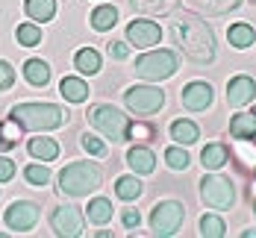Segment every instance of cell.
Listing matches in <instances>:
<instances>
[{
    "instance_id": "obj_27",
    "label": "cell",
    "mask_w": 256,
    "mask_h": 238,
    "mask_svg": "<svg viewBox=\"0 0 256 238\" xmlns=\"http://www.w3.org/2000/svg\"><path fill=\"white\" fill-rule=\"evenodd\" d=\"M88 24H92L94 32H109L112 26L118 24V9H115V6H109V3L94 6V9H92V15H88Z\"/></svg>"
},
{
    "instance_id": "obj_15",
    "label": "cell",
    "mask_w": 256,
    "mask_h": 238,
    "mask_svg": "<svg viewBox=\"0 0 256 238\" xmlns=\"http://www.w3.org/2000/svg\"><path fill=\"white\" fill-rule=\"evenodd\" d=\"M188 12L194 15H204V18H221V15H230L242 6V0H182Z\"/></svg>"
},
{
    "instance_id": "obj_31",
    "label": "cell",
    "mask_w": 256,
    "mask_h": 238,
    "mask_svg": "<svg viewBox=\"0 0 256 238\" xmlns=\"http://www.w3.org/2000/svg\"><path fill=\"white\" fill-rule=\"evenodd\" d=\"M15 38H18L21 47H36V44H42V41H44L42 24H36V21H24V24H18L15 26Z\"/></svg>"
},
{
    "instance_id": "obj_3",
    "label": "cell",
    "mask_w": 256,
    "mask_h": 238,
    "mask_svg": "<svg viewBox=\"0 0 256 238\" xmlns=\"http://www.w3.org/2000/svg\"><path fill=\"white\" fill-rule=\"evenodd\" d=\"M9 118L18 121L24 132H53L62 130L71 121V112L56 103H15L9 109Z\"/></svg>"
},
{
    "instance_id": "obj_35",
    "label": "cell",
    "mask_w": 256,
    "mask_h": 238,
    "mask_svg": "<svg viewBox=\"0 0 256 238\" xmlns=\"http://www.w3.org/2000/svg\"><path fill=\"white\" fill-rule=\"evenodd\" d=\"M80 147H82V150H86L88 156H94V159H103V156H106V144H103L100 135L82 132V135H80Z\"/></svg>"
},
{
    "instance_id": "obj_40",
    "label": "cell",
    "mask_w": 256,
    "mask_h": 238,
    "mask_svg": "<svg viewBox=\"0 0 256 238\" xmlns=\"http://www.w3.org/2000/svg\"><path fill=\"white\" fill-rule=\"evenodd\" d=\"M109 56L118 59V62H124V59L130 56V44L127 41H109Z\"/></svg>"
},
{
    "instance_id": "obj_33",
    "label": "cell",
    "mask_w": 256,
    "mask_h": 238,
    "mask_svg": "<svg viewBox=\"0 0 256 238\" xmlns=\"http://www.w3.org/2000/svg\"><path fill=\"white\" fill-rule=\"evenodd\" d=\"M24 180L26 185H36V188H44V185L50 183V168H48V162H32V165H26L24 168Z\"/></svg>"
},
{
    "instance_id": "obj_16",
    "label": "cell",
    "mask_w": 256,
    "mask_h": 238,
    "mask_svg": "<svg viewBox=\"0 0 256 238\" xmlns=\"http://www.w3.org/2000/svg\"><path fill=\"white\" fill-rule=\"evenodd\" d=\"M127 165L132 174L138 177H150L156 171V153L148 147V144H132L127 150Z\"/></svg>"
},
{
    "instance_id": "obj_2",
    "label": "cell",
    "mask_w": 256,
    "mask_h": 238,
    "mask_svg": "<svg viewBox=\"0 0 256 238\" xmlns=\"http://www.w3.org/2000/svg\"><path fill=\"white\" fill-rule=\"evenodd\" d=\"M103 185V168L98 162H88V159H80V162H68L59 177H56V194L59 197H88L94 194Z\"/></svg>"
},
{
    "instance_id": "obj_39",
    "label": "cell",
    "mask_w": 256,
    "mask_h": 238,
    "mask_svg": "<svg viewBox=\"0 0 256 238\" xmlns=\"http://www.w3.org/2000/svg\"><path fill=\"white\" fill-rule=\"evenodd\" d=\"M15 174H18V165H15V159H9L6 153H0V183H9Z\"/></svg>"
},
{
    "instance_id": "obj_28",
    "label": "cell",
    "mask_w": 256,
    "mask_h": 238,
    "mask_svg": "<svg viewBox=\"0 0 256 238\" xmlns=\"http://www.w3.org/2000/svg\"><path fill=\"white\" fill-rule=\"evenodd\" d=\"M24 15L36 24H48L56 18V0H24Z\"/></svg>"
},
{
    "instance_id": "obj_34",
    "label": "cell",
    "mask_w": 256,
    "mask_h": 238,
    "mask_svg": "<svg viewBox=\"0 0 256 238\" xmlns=\"http://www.w3.org/2000/svg\"><path fill=\"white\" fill-rule=\"evenodd\" d=\"M165 165H168L171 171H186V168L192 165V156H188V150H186L182 144H171V147L165 150Z\"/></svg>"
},
{
    "instance_id": "obj_18",
    "label": "cell",
    "mask_w": 256,
    "mask_h": 238,
    "mask_svg": "<svg viewBox=\"0 0 256 238\" xmlns=\"http://www.w3.org/2000/svg\"><path fill=\"white\" fill-rule=\"evenodd\" d=\"M180 3L182 0H130V9L144 18H162V15H171Z\"/></svg>"
},
{
    "instance_id": "obj_32",
    "label": "cell",
    "mask_w": 256,
    "mask_h": 238,
    "mask_svg": "<svg viewBox=\"0 0 256 238\" xmlns=\"http://www.w3.org/2000/svg\"><path fill=\"white\" fill-rule=\"evenodd\" d=\"M198 233H200V238H224L227 236V224H224L221 215H200Z\"/></svg>"
},
{
    "instance_id": "obj_30",
    "label": "cell",
    "mask_w": 256,
    "mask_h": 238,
    "mask_svg": "<svg viewBox=\"0 0 256 238\" xmlns=\"http://www.w3.org/2000/svg\"><path fill=\"white\" fill-rule=\"evenodd\" d=\"M230 135L236 138H256V115L254 112H236L230 118Z\"/></svg>"
},
{
    "instance_id": "obj_22",
    "label": "cell",
    "mask_w": 256,
    "mask_h": 238,
    "mask_svg": "<svg viewBox=\"0 0 256 238\" xmlns=\"http://www.w3.org/2000/svg\"><path fill=\"white\" fill-rule=\"evenodd\" d=\"M88 82L82 77H62L59 79V94L65 97V103H86L88 100Z\"/></svg>"
},
{
    "instance_id": "obj_25",
    "label": "cell",
    "mask_w": 256,
    "mask_h": 238,
    "mask_svg": "<svg viewBox=\"0 0 256 238\" xmlns=\"http://www.w3.org/2000/svg\"><path fill=\"white\" fill-rule=\"evenodd\" d=\"M112 215H115V206H112L109 197H92L88 206H86V218H88L92 227H106L112 221Z\"/></svg>"
},
{
    "instance_id": "obj_11",
    "label": "cell",
    "mask_w": 256,
    "mask_h": 238,
    "mask_svg": "<svg viewBox=\"0 0 256 238\" xmlns=\"http://www.w3.org/2000/svg\"><path fill=\"white\" fill-rule=\"evenodd\" d=\"M50 230H53L56 238H80L82 230H86L80 209L77 206H68V203L56 206V209L50 212Z\"/></svg>"
},
{
    "instance_id": "obj_6",
    "label": "cell",
    "mask_w": 256,
    "mask_h": 238,
    "mask_svg": "<svg viewBox=\"0 0 256 238\" xmlns=\"http://www.w3.org/2000/svg\"><path fill=\"white\" fill-rule=\"evenodd\" d=\"M198 194H200L204 206L215 212H230L236 206V185L224 174H204L198 183Z\"/></svg>"
},
{
    "instance_id": "obj_4",
    "label": "cell",
    "mask_w": 256,
    "mask_h": 238,
    "mask_svg": "<svg viewBox=\"0 0 256 238\" xmlns=\"http://www.w3.org/2000/svg\"><path fill=\"white\" fill-rule=\"evenodd\" d=\"M88 124L100 132L103 138H109L112 144H124L130 141V115L121 112L115 103H92L86 112Z\"/></svg>"
},
{
    "instance_id": "obj_41",
    "label": "cell",
    "mask_w": 256,
    "mask_h": 238,
    "mask_svg": "<svg viewBox=\"0 0 256 238\" xmlns=\"http://www.w3.org/2000/svg\"><path fill=\"white\" fill-rule=\"evenodd\" d=\"M242 238H256V230H244V233H242Z\"/></svg>"
},
{
    "instance_id": "obj_24",
    "label": "cell",
    "mask_w": 256,
    "mask_h": 238,
    "mask_svg": "<svg viewBox=\"0 0 256 238\" xmlns=\"http://www.w3.org/2000/svg\"><path fill=\"white\" fill-rule=\"evenodd\" d=\"M171 138H174V144H182V147H188V144H194L198 138H200V127L192 121V118H177V121H171Z\"/></svg>"
},
{
    "instance_id": "obj_8",
    "label": "cell",
    "mask_w": 256,
    "mask_h": 238,
    "mask_svg": "<svg viewBox=\"0 0 256 238\" xmlns=\"http://www.w3.org/2000/svg\"><path fill=\"white\" fill-rule=\"evenodd\" d=\"M124 106L136 118H154L165 106V91L156 85H132L124 91Z\"/></svg>"
},
{
    "instance_id": "obj_7",
    "label": "cell",
    "mask_w": 256,
    "mask_h": 238,
    "mask_svg": "<svg viewBox=\"0 0 256 238\" xmlns=\"http://www.w3.org/2000/svg\"><path fill=\"white\" fill-rule=\"evenodd\" d=\"M182 221H186V206H182L180 200H159L154 209H150V218H148L150 233H154L156 238L177 236L180 227H182Z\"/></svg>"
},
{
    "instance_id": "obj_42",
    "label": "cell",
    "mask_w": 256,
    "mask_h": 238,
    "mask_svg": "<svg viewBox=\"0 0 256 238\" xmlns=\"http://www.w3.org/2000/svg\"><path fill=\"white\" fill-rule=\"evenodd\" d=\"M254 215H256V200H254Z\"/></svg>"
},
{
    "instance_id": "obj_20",
    "label": "cell",
    "mask_w": 256,
    "mask_h": 238,
    "mask_svg": "<svg viewBox=\"0 0 256 238\" xmlns=\"http://www.w3.org/2000/svg\"><path fill=\"white\" fill-rule=\"evenodd\" d=\"M50 77H53L50 62H44V59H38V56H32V59L24 62V79L32 88H44V85L50 82Z\"/></svg>"
},
{
    "instance_id": "obj_1",
    "label": "cell",
    "mask_w": 256,
    "mask_h": 238,
    "mask_svg": "<svg viewBox=\"0 0 256 238\" xmlns=\"http://www.w3.org/2000/svg\"><path fill=\"white\" fill-rule=\"evenodd\" d=\"M171 38L192 65H212L215 62V53H218L215 29L204 18H174Z\"/></svg>"
},
{
    "instance_id": "obj_21",
    "label": "cell",
    "mask_w": 256,
    "mask_h": 238,
    "mask_svg": "<svg viewBox=\"0 0 256 238\" xmlns=\"http://www.w3.org/2000/svg\"><path fill=\"white\" fill-rule=\"evenodd\" d=\"M142 194H144V183H142L138 174H124V177L115 180V197H118V200H124V203H136Z\"/></svg>"
},
{
    "instance_id": "obj_19",
    "label": "cell",
    "mask_w": 256,
    "mask_h": 238,
    "mask_svg": "<svg viewBox=\"0 0 256 238\" xmlns=\"http://www.w3.org/2000/svg\"><path fill=\"white\" fill-rule=\"evenodd\" d=\"M227 162H230V147L224 141H209V144H204V150H200L204 171H221Z\"/></svg>"
},
{
    "instance_id": "obj_29",
    "label": "cell",
    "mask_w": 256,
    "mask_h": 238,
    "mask_svg": "<svg viewBox=\"0 0 256 238\" xmlns=\"http://www.w3.org/2000/svg\"><path fill=\"white\" fill-rule=\"evenodd\" d=\"M21 138H24V130L18 127V121H12L9 115L0 121V153H9V150H15L18 144H21Z\"/></svg>"
},
{
    "instance_id": "obj_26",
    "label": "cell",
    "mask_w": 256,
    "mask_h": 238,
    "mask_svg": "<svg viewBox=\"0 0 256 238\" xmlns=\"http://www.w3.org/2000/svg\"><path fill=\"white\" fill-rule=\"evenodd\" d=\"M74 68L80 74H86V77H94V74H100V68H103V56L94 47H80L74 53Z\"/></svg>"
},
{
    "instance_id": "obj_12",
    "label": "cell",
    "mask_w": 256,
    "mask_h": 238,
    "mask_svg": "<svg viewBox=\"0 0 256 238\" xmlns=\"http://www.w3.org/2000/svg\"><path fill=\"white\" fill-rule=\"evenodd\" d=\"M212 100H215V88L206 79H192L180 91V103H182L186 112H206L212 106Z\"/></svg>"
},
{
    "instance_id": "obj_17",
    "label": "cell",
    "mask_w": 256,
    "mask_h": 238,
    "mask_svg": "<svg viewBox=\"0 0 256 238\" xmlns=\"http://www.w3.org/2000/svg\"><path fill=\"white\" fill-rule=\"evenodd\" d=\"M26 153H30V159H38V162L50 165L53 159H59V141L50 138V135H32L26 141Z\"/></svg>"
},
{
    "instance_id": "obj_14",
    "label": "cell",
    "mask_w": 256,
    "mask_h": 238,
    "mask_svg": "<svg viewBox=\"0 0 256 238\" xmlns=\"http://www.w3.org/2000/svg\"><path fill=\"white\" fill-rule=\"evenodd\" d=\"M230 159L236 162V168L248 177L256 174V138H236L230 147Z\"/></svg>"
},
{
    "instance_id": "obj_36",
    "label": "cell",
    "mask_w": 256,
    "mask_h": 238,
    "mask_svg": "<svg viewBox=\"0 0 256 238\" xmlns=\"http://www.w3.org/2000/svg\"><path fill=\"white\" fill-rule=\"evenodd\" d=\"M130 138L150 141V138H156V127L154 124H142V121H130Z\"/></svg>"
},
{
    "instance_id": "obj_5",
    "label": "cell",
    "mask_w": 256,
    "mask_h": 238,
    "mask_svg": "<svg viewBox=\"0 0 256 238\" xmlns=\"http://www.w3.org/2000/svg\"><path fill=\"white\" fill-rule=\"evenodd\" d=\"M180 68V56L168 47H150L144 50L142 56H136V77L138 79H148V82H162V79L174 77Z\"/></svg>"
},
{
    "instance_id": "obj_10",
    "label": "cell",
    "mask_w": 256,
    "mask_h": 238,
    "mask_svg": "<svg viewBox=\"0 0 256 238\" xmlns=\"http://www.w3.org/2000/svg\"><path fill=\"white\" fill-rule=\"evenodd\" d=\"M124 41L136 50H150V47H159L162 41V26L156 24L154 18H132L124 29Z\"/></svg>"
},
{
    "instance_id": "obj_23",
    "label": "cell",
    "mask_w": 256,
    "mask_h": 238,
    "mask_svg": "<svg viewBox=\"0 0 256 238\" xmlns=\"http://www.w3.org/2000/svg\"><path fill=\"white\" fill-rule=\"evenodd\" d=\"M227 41H230V47H236V50L254 47V41H256L254 24H248V21H236V24H230L227 26Z\"/></svg>"
},
{
    "instance_id": "obj_38",
    "label": "cell",
    "mask_w": 256,
    "mask_h": 238,
    "mask_svg": "<svg viewBox=\"0 0 256 238\" xmlns=\"http://www.w3.org/2000/svg\"><path fill=\"white\" fill-rule=\"evenodd\" d=\"M121 224H124V230L136 233V230L142 227V215H138V209H136V206H127L124 215H121Z\"/></svg>"
},
{
    "instance_id": "obj_13",
    "label": "cell",
    "mask_w": 256,
    "mask_h": 238,
    "mask_svg": "<svg viewBox=\"0 0 256 238\" xmlns=\"http://www.w3.org/2000/svg\"><path fill=\"white\" fill-rule=\"evenodd\" d=\"M256 97V77L248 74H236L227 79V106L230 109H242V106L254 103Z\"/></svg>"
},
{
    "instance_id": "obj_37",
    "label": "cell",
    "mask_w": 256,
    "mask_h": 238,
    "mask_svg": "<svg viewBox=\"0 0 256 238\" xmlns=\"http://www.w3.org/2000/svg\"><path fill=\"white\" fill-rule=\"evenodd\" d=\"M15 79H18L15 68H12L6 59H0V94H3V91H9V88L15 85Z\"/></svg>"
},
{
    "instance_id": "obj_9",
    "label": "cell",
    "mask_w": 256,
    "mask_h": 238,
    "mask_svg": "<svg viewBox=\"0 0 256 238\" xmlns=\"http://www.w3.org/2000/svg\"><path fill=\"white\" fill-rule=\"evenodd\" d=\"M38 218H42V203H36V200H12L3 212V224L15 236H24L30 230H36Z\"/></svg>"
}]
</instances>
